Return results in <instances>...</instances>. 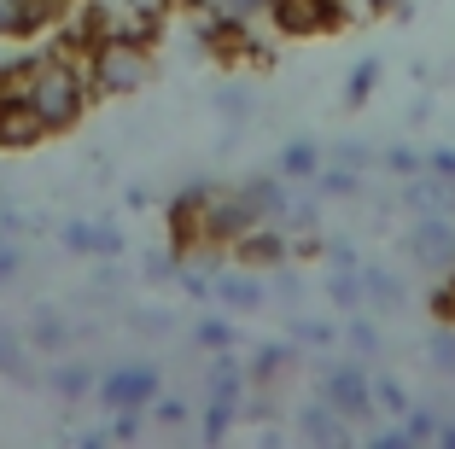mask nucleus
<instances>
[{
    "instance_id": "1",
    "label": "nucleus",
    "mask_w": 455,
    "mask_h": 449,
    "mask_svg": "<svg viewBox=\"0 0 455 449\" xmlns=\"http://www.w3.org/2000/svg\"><path fill=\"white\" fill-rule=\"evenodd\" d=\"M18 93H24L29 106H36V117L59 134L82 129V117H88V106H94V93H88V70H82L76 53H65L59 41L41 36L36 53L18 59Z\"/></svg>"
},
{
    "instance_id": "2",
    "label": "nucleus",
    "mask_w": 455,
    "mask_h": 449,
    "mask_svg": "<svg viewBox=\"0 0 455 449\" xmlns=\"http://www.w3.org/2000/svg\"><path fill=\"white\" fill-rule=\"evenodd\" d=\"M82 70H88V93L94 100H129L152 82L158 70V47L140 36H100L88 53H82Z\"/></svg>"
},
{
    "instance_id": "3",
    "label": "nucleus",
    "mask_w": 455,
    "mask_h": 449,
    "mask_svg": "<svg viewBox=\"0 0 455 449\" xmlns=\"http://www.w3.org/2000/svg\"><path fill=\"white\" fill-rule=\"evenodd\" d=\"M257 228V211L245 198V181L240 187H199V263H222L234 252V239Z\"/></svg>"
},
{
    "instance_id": "4",
    "label": "nucleus",
    "mask_w": 455,
    "mask_h": 449,
    "mask_svg": "<svg viewBox=\"0 0 455 449\" xmlns=\"http://www.w3.org/2000/svg\"><path fill=\"white\" fill-rule=\"evenodd\" d=\"M350 24L345 0H268V29L286 41H309V36H333Z\"/></svg>"
},
{
    "instance_id": "5",
    "label": "nucleus",
    "mask_w": 455,
    "mask_h": 449,
    "mask_svg": "<svg viewBox=\"0 0 455 449\" xmlns=\"http://www.w3.org/2000/svg\"><path fill=\"white\" fill-rule=\"evenodd\" d=\"M47 140H53V129H47V123L36 117V106L18 93V76L0 82V152L18 158V152H41Z\"/></svg>"
},
{
    "instance_id": "6",
    "label": "nucleus",
    "mask_w": 455,
    "mask_h": 449,
    "mask_svg": "<svg viewBox=\"0 0 455 449\" xmlns=\"http://www.w3.org/2000/svg\"><path fill=\"white\" fill-rule=\"evenodd\" d=\"M94 391H100L106 409H152V397H158V368H152V362H123V368L100 373Z\"/></svg>"
},
{
    "instance_id": "7",
    "label": "nucleus",
    "mask_w": 455,
    "mask_h": 449,
    "mask_svg": "<svg viewBox=\"0 0 455 449\" xmlns=\"http://www.w3.org/2000/svg\"><path fill=\"white\" fill-rule=\"evenodd\" d=\"M322 397L345 414V421H374V385H368V368L327 362L322 368Z\"/></svg>"
},
{
    "instance_id": "8",
    "label": "nucleus",
    "mask_w": 455,
    "mask_h": 449,
    "mask_svg": "<svg viewBox=\"0 0 455 449\" xmlns=\"http://www.w3.org/2000/svg\"><path fill=\"white\" fill-rule=\"evenodd\" d=\"M409 257H415L420 269H432V275H443V269L455 263V228L450 216H415V228H409Z\"/></svg>"
},
{
    "instance_id": "9",
    "label": "nucleus",
    "mask_w": 455,
    "mask_h": 449,
    "mask_svg": "<svg viewBox=\"0 0 455 449\" xmlns=\"http://www.w3.org/2000/svg\"><path fill=\"white\" fill-rule=\"evenodd\" d=\"M234 263H245V269H275V263H286V257H292V234H286L281 222H257V228H245L240 239H234Z\"/></svg>"
},
{
    "instance_id": "10",
    "label": "nucleus",
    "mask_w": 455,
    "mask_h": 449,
    "mask_svg": "<svg viewBox=\"0 0 455 449\" xmlns=\"http://www.w3.org/2000/svg\"><path fill=\"white\" fill-rule=\"evenodd\" d=\"M211 292L222 298L228 309H263L268 304V280H263V269H216L211 275Z\"/></svg>"
},
{
    "instance_id": "11",
    "label": "nucleus",
    "mask_w": 455,
    "mask_h": 449,
    "mask_svg": "<svg viewBox=\"0 0 455 449\" xmlns=\"http://www.w3.org/2000/svg\"><path fill=\"white\" fill-rule=\"evenodd\" d=\"M350 426L356 421H345L327 397H315V403L298 409V437H304V444H350Z\"/></svg>"
},
{
    "instance_id": "12",
    "label": "nucleus",
    "mask_w": 455,
    "mask_h": 449,
    "mask_svg": "<svg viewBox=\"0 0 455 449\" xmlns=\"http://www.w3.org/2000/svg\"><path fill=\"white\" fill-rule=\"evenodd\" d=\"M403 204H409L415 216H450V211H455V181H450V175L420 170V175H409V193H403Z\"/></svg>"
},
{
    "instance_id": "13",
    "label": "nucleus",
    "mask_w": 455,
    "mask_h": 449,
    "mask_svg": "<svg viewBox=\"0 0 455 449\" xmlns=\"http://www.w3.org/2000/svg\"><path fill=\"white\" fill-rule=\"evenodd\" d=\"M65 252H76V257H123V234L111 222H70L65 228Z\"/></svg>"
},
{
    "instance_id": "14",
    "label": "nucleus",
    "mask_w": 455,
    "mask_h": 449,
    "mask_svg": "<svg viewBox=\"0 0 455 449\" xmlns=\"http://www.w3.org/2000/svg\"><path fill=\"white\" fill-rule=\"evenodd\" d=\"M245 198H251L257 222H286V211H292V187H286V175H263V181H245Z\"/></svg>"
},
{
    "instance_id": "15",
    "label": "nucleus",
    "mask_w": 455,
    "mask_h": 449,
    "mask_svg": "<svg viewBox=\"0 0 455 449\" xmlns=\"http://www.w3.org/2000/svg\"><path fill=\"white\" fill-rule=\"evenodd\" d=\"M403 280L391 275V269H379V263H362V304H374V309H386V316H397L403 309Z\"/></svg>"
},
{
    "instance_id": "16",
    "label": "nucleus",
    "mask_w": 455,
    "mask_h": 449,
    "mask_svg": "<svg viewBox=\"0 0 455 449\" xmlns=\"http://www.w3.org/2000/svg\"><path fill=\"white\" fill-rule=\"evenodd\" d=\"M275 175H286V181H309V175H322V146H315V140H292V146H281V158H275Z\"/></svg>"
},
{
    "instance_id": "17",
    "label": "nucleus",
    "mask_w": 455,
    "mask_h": 449,
    "mask_svg": "<svg viewBox=\"0 0 455 449\" xmlns=\"http://www.w3.org/2000/svg\"><path fill=\"white\" fill-rule=\"evenodd\" d=\"M292 362H298V350H292V344H263L245 380H251V385H275V380H286V373H292Z\"/></svg>"
},
{
    "instance_id": "18",
    "label": "nucleus",
    "mask_w": 455,
    "mask_h": 449,
    "mask_svg": "<svg viewBox=\"0 0 455 449\" xmlns=\"http://www.w3.org/2000/svg\"><path fill=\"white\" fill-rule=\"evenodd\" d=\"M70 339H76V333L65 327V316L41 304V309H36V321H29V344H36V350H65Z\"/></svg>"
},
{
    "instance_id": "19",
    "label": "nucleus",
    "mask_w": 455,
    "mask_h": 449,
    "mask_svg": "<svg viewBox=\"0 0 455 449\" xmlns=\"http://www.w3.org/2000/svg\"><path fill=\"white\" fill-rule=\"evenodd\" d=\"M368 385H374V409H386L391 421H403V414H409V403H415V397L403 391L391 373H368Z\"/></svg>"
},
{
    "instance_id": "20",
    "label": "nucleus",
    "mask_w": 455,
    "mask_h": 449,
    "mask_svg": "<svg viewBox=\"0 0 455 449\" xmlns=\"http://www.w3.org/2000/svg\"><path fill=\"white\" fill-rule=\"evenodd\" d=\"M0 373L6 380H36V368H29V357H24V344H18V333L12 327H0Z\"/></svg>"
},
{
    "instance_id": "21",
    "label": "nucleus",
    "mask_w": 455,
    "mask_h": 449,
    "mask_svg": "<svg viewBox=\"0 0 455 449\" xmlns=\"http://www.w3.org/2000/svg\"><path fill=\"white\" fill-rule=\"evenodd\" d=\"M327 298H333L339 309H362V269H333V275H327Z\"/></svg>"
},
{
    "instance_id": "22",
    "label": "nucleus",
    "mask_w": 455,
    "mask_h": 449,
    "mask_svg": "<svg viewBox=\"0 0 455 449\" xmlns=\"http://www.w3.org/2000/svg\"><path fill=\"white\" fill-rule=\"evenodd\" d=\"M234 421H240V403H222V397H211V409H204V444H222Z\"/></svg>"
},
{
    "instance_id": "23",
    "label": "nucleus",
    "mask_w": 455,
    "mask_h": 449,
    "mask_svg": "<svg viewBox=\"0 0 455 449\" xmlns=\"http://www.w3.org/2000/svg\"><path fill=\"white\" fill-rule=\"evenodd\" d=\"M268 292H275V298H281L286 309H298V304H304V280H298L286 263H275V269H268Z\"/></svg>"
},
{
    "instance_id": "24",
    "label": "nucleus",
    "mask_w": 455,
    "mask_h": 449,
    "mask_svg": "<svg viewBox=\"0 0 455 449\" xmlns=\"http://www.w3.org/2000/svg\"><path fill=\"white\" fill-rule=\"evenodd\" d=\"M438 414L432 409H415V403H409V414H403V432H409V444H438Z\"/></svg>"
},
{
    "instance_id": "25",
    "label": "nucleus",
    "mask_w": 455,
    "mask_h": 449,
    "mask_svg": "<svg viewBox=\"0 0 455 449\" xmlns=\"http://www.w3.org/2000/svg\"><path fill=\"white\" fill-rule=\"evenodd\" d=\"M222 18H234V24H263L268 18V0H211Z\"/></svg>"
},
{
    "instance_id": "26",
    "label": "nucleus",
    "mask_w": 455,
    "mask_h": 449,
    "mask_svg": "<svg viewBox=\"0 0 455 449\" xmlns=\"http://www.w3.org/2000/svg\"><path fill=\"white\" fill-rule=\"evenodd\" d=\"M356 170H345V164H339V170H322V175H315V193H327V198H350V193H356Z\"/></svg>"
},
{
    "instance_id": "27",
    "label": "nucleus",
    "mask_w": 455,
    "mask_h": 449,
    "mask_svg": "<svg viewBox=\"0 0 455 449\" xmlns=\"http://www.w3.org/2000/svg\"><path fill=\"white\" fill-rule=\"evenodd\" d=\"M345 339H350V350H362V357H379V327H374V321H362L356 309H350Z\"/></svg>"
},
{
    "instance_id": "28",
    "label": "nucleus",
    "mask_w": 455,
    "mask_h": 449,
    "mask_svg": "<svg viewBox=\"0 0 455 449\" xmlns=\"http://www.w3.org/2000/svg\"><path fill=\"white\" fill-rule=\"evenodd\" d=\"M374 82H379V65H374V59H362V65L350 70V82H345V100H350V106H362V100L374 93Z\"/></svg>"
},
{
    "instance_id": "29",
    "label": "nucleus",
    "mask_w": 455,
    "mask_h": 449,
    "mask_svg": "<svg viewBox=\"0 0 455 449\" xmlns=\"http://www.w3.org/2000/svg\"><path fill=\"white\" fill-rule=\"evenodd\" d=\"M152 421H158V426H188L193 421V409H188V403H181V397H152Z\"/></svg>"
},
{
    "instance_id": "30",
    "label": "nucleus",
    "mask_w": 455,
    "mask_h": 449,
    "mask_svg": "<svg viewBox=\"0 0 455 449\" xmlns=\"http://www.w3.org/2000/svg\"><path fill=\"white\" fill-rule=\"evenodd\" d=\"M47 385H53L59 397H82L88 385H94V373L88 368H59V373H47Z\"/></svg>"
},
{
    "instance_id": "31",
    "label": "nucleus",
    "mask_w": 455,
    "mask_h": 449,
    "mask_svg": "<svg viewBox=\"0 0 455 449\" xmlns=\"http://www.w3.org/2000/svg\"><path fill=\"white\" fill-rule=\"evenodd\" d=\"M216 106H222L234 123H245V111H251V93H245L240 82H228V88H216Z\"/></svg>"
},
{
    "instance_id": "32",
    "label": "nucleus",
    "mask_w": 455,
    "mask_h": 449,
    "mask_svg": "<svg viewBox=\"0 0 455 449\" xmlns=\"http://www.w3.org/2000/svg\"><path fill=\"white\" fill-rule=\"evenodd\" d=\"M386 170L391 175H420V170H427V158H420V152H409V146H391V152H386Z\"/></svg>"
},
{
    "instance_id": "33",
    "label": "nucleus",
    "mask_w": 455,
    "mask_h": 449,
    "mask_svg": "<svg viewBox=\"0 0 455 449\" xmlns=\"http://www.w3.org/2000/svg\"><path fill=\"white\" fill-rule=\"evenodd\" d=\"M432 362H438L443 373H455V333H450V321L432 333Z\"/></svg>"
},
{
    "instance_id": "34",
    "label": "nucleus",
    "mask_w": 455,
    "mask_h": 449,
    "mask_svg": "<svg viewBox=\"0 0 455 449\" xmlns=\"http://www.w3.org/2000/svg\"><path fill=\"white\" fill-rule=\"evenodd\" d=\"M292 339L298 344H322V350H327V344H339V333L322 327V321H292Z\"/></svg>"
},
{
    "instance_id": "35",
    "label": "nucleus",
    "mask_w": 455,
    "mask_h": 449,
    "mask_svg": "<svg viewBox=\"0 0 455 449\" xmlns=\"http://www.w3.org/2000/svg\"><path fill=\"white\" fill-rule=\"evenodd\" d=\"M333 164H345V170H368V146H356V140H339L333 152H327Z\"/></svg>"
},
{
    "instance_id": "36",
    "label": "nucleus",
    "mask_w": 455,
    "mask_h": 449,
    "mask_svg": "<svg viewBox=\"0 0 455 449\" xmlns=\"http://www.w3.org/2000/svg\"><path fill=\"white\" fill-rule=\"evenodd\" d=\"M327 269H362L356 245H350V239H327Z\"/></svg>"
},
{
    "instance_id": "37",
    "label": "nucleus",
    "mask_w": 455,
    "mask_h": 449,
    "mask_svg": "<svg viewBox=\"0 0 455 449\" xmlns=\"http://www.w3.org/2000/svg\"><path fill=\"white\" fill-rule=\"evenodd\" d=\"M193 339L211 344V350H222V344H234V327H228V321H204V327L193 333Z\"/></svg>"
},
{
    "instance_id": "38",
    "label": "nucleus",
    "mask_w": 455,
    "mask_h": 449,
    "mask_svg": "<svg viewBox=\"0 0 455 449\" xmlns=\"http://www.w3.org/2000/svg\"><path fill=\"white\" fill-rule=\"evenodd\" d=\"M427 170H432V175H450V181H455V146H438V152H427Z\"/></svg>"
},
{
    "instance_id": "39",
    "label": "nucleus",
    "mask_w": 455,
    "mask_h": 449,
    "mask_svg": "<svg viewBox=\"0 0 455 449\" xmlns=\"http://www.w3.org/2000/svg\"><path fill=\"white\" fill-rule=\"evenodd\" d=\"M134 327L140 333H170V316H158V309H134Z\"/></svg>"
},
{
    "instance_id": "40",
    "label": "nucleus",
    "mask_w": 455,
    "mask_h": 449,
    "mask_svg": "<svg viewBox=\"0 0 455 449\" xmlns=\"http://www.w3.org/2000/svg\"><path fill=\"white\" fill-rule=\"evenodd\" d=\"M403 444H409L403 421H397V426H386V432H374V449H403Z\"/></svg>"
},
{
    "instance_id": "41",
    "label": "nucleus",
    "mask_w": 455,
    "mask_h": 449,
    "mask_svg": "<svg viewBox=\"0 0 455 449\" xmlns=\"http://www.w3.org/2000/svg\"><path fill=\"white\" fill-rule=\"evenodd\" d=\"M438 444H443V449H455V426H438Z\"/></svg>"
},
{
    "instance_id": "42",
    "label": "nucleus",
    "mask_w": 455,
    "mask_h": 449,
    "mask_svg": "<svg viewBox=\"0 0 455 449\" xmlns=\"http://www.w3.org/2000/svg\"><path fill=\"white\" fill-rule=\"evenodd\" d=\"M443 286H450V298H455V263H450V269H443Z\"/></svg>"
}]
</instances>
